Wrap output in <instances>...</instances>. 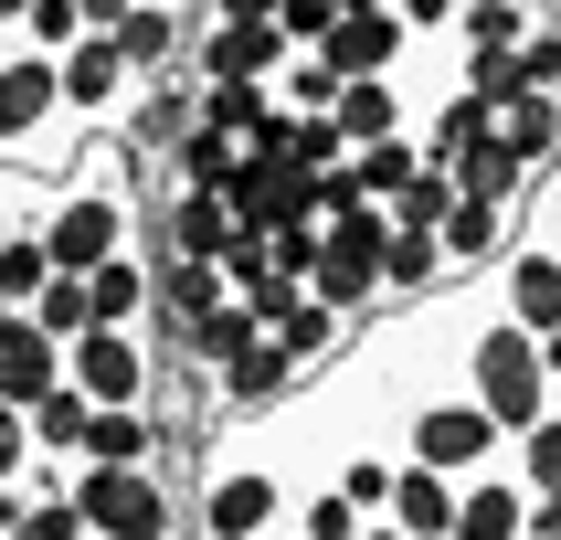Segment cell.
Returning a JSON list of instances; mask_svg holds the SVG:
<instances>
[{"label":"cell","mask_w":561,"mask_h":540,"mask_svg":"<svg viewBox=\"0 0 561 540\" xmlns=\"http://www.w3.org/2000/svg\"><path fill=\"white\" fill-rule=\"evenodd\" d=\"M75 467H159L149 403H95V413H85V445H75Z\"/></svg>","instance_id":"obj_18"},{"label":"cell","mask_w":561,"mask_h":540,"mask_svg":"<svg viewBox=\"0 0 561 540\" xmlns=\"http://www.w3.org/2000/svg\"><path fill=\"white\" fill-rule=\"evenodd\" d=\"M381 519L403 540H445L456 530V476H435V467H392V498H381Z\"/></svg>","instance_id":"obj_21"},{"label":"cell","mask_w":561,"mask_h":540,"mask_svg":"<svg viewBox=\"0 0 561 540\" xmlns=\"http://www.w3.org/2000/svg\"><path fill=\"white\" fill-rule=\"evenodd\" d=\"M22 11H32V0H0V43H11V22H22Z\"/></svg>","instance_id":"obj_39"},{"label":"cell","mask_w":561,"mask_h":540,"mask_svg":"<svg viewBox=\"0 0 561 540\" xmlns=\"http://www.w3.org/2000/svg\"><path fill=\"white\" fill-rule=\"evenodd\" d=\"M456 371H467V403L488 413L499 435H519V424H540V413L561 403L551 381H540V349H530V329H508L499 308H488V318L467 329V360H456Z\"/></svg>","instance_id":"obj_3"},{"label":"cell","mask_w":561,"mask_h":540,"mask_svg":"<svg viewBox=\"0 0 561 540\" xmlns=\"http://www.w3.org/2000/svg\"><path fill=\"white\" fill-rule=\"evenodd\" d=\"M127 11H138V0H75V22H85V32H117Z\"/></svg>","instance_id":"obj_35"},{"label":"cell","mask_w":561,"mask_h":540,"mask_svg":"<svg viewBox=\"0 0 561 540\" xmlns=\"http://www.w3.org/2000/svg\"><path fill=\"white\" fill-rule=\"evenodd\" d=\"M329 127H340L350 149H371V138H403V127H413L403 74H350V85H340V106H329Z\"/></svg>","instance_id":"obj_14"},{"label":"cell","mask_w":561,"mask_h":540,"mask_svg":"<svg viewBox=\"0 0 561 540\" xmlns=\"http://www.w3.org/2000/svg\"><path fill=\"white\" fill-rule=\"evenodd\" d=\"M392 456H403V467H435V476H477V467L508 456V435L467 403V392H435V403H413L403 424H392Z\"/></svg>","instance_id":"obj_6"},{"label":"cell","mask_w":561,"mask_h":540,"mask_svg":"<svg viewBox=\"0 0 561 540\" xmlns=\"http://www.w3.org/2000/svg\"><path fill=\"white\" fill-rule=\"evenodd\" d=\"M456 11H477V0H456Z\"/></svg>","instance_id":"obj_40"},{"label":"cell","mask_w":561,"mask_h":540,"mask_svg":"<svg viewBox=\"0 0 561 540\" xmlns=\"http://www.w3.org/2000/svg\"><path fill=\"white\" fill-rule=\"evenodd\" d=\"M138 222H149V170H138L117 138H85V149L43 181L32 233H43V265H54V276H85V265H106L117 244H138Z\"/></svg>","instance_id":"obj_1"},{"label":"cell","mask_w":561,"mask_h":540,"mask_svg":"<svg viewBox=\"0 0 561 540\" xmlns=\"http://www.w3.org/2000/svg\"><path fill=\"white\" fill-rule=\"evenodd\" d=\"M445 202H456V181H445L435 159H424V170H413V181L381 202V222H392V233H435V222H445Z\"/></svg>","instance_id":"obj_27"},{"label":"cell","mask_w":561,"mask_h":540,"mask_svg":"<svg viewBox=\"0 0 561 540\" xmlns=\"http://www.w3.org/2000/svg\"><path fill=\"white\" fill-rule=\"evenodd\" d=\"M64 498H75L85 540H191L181 530V487L159 467H75Z\"/></svg>","instance_id":"obj_4"},{"label":"cell","mask_w":561,"mask_h":540,"mask_svg":"<svg viewBox=\"0 0 561 540\" xmlns=\"http://www.w3.org/2000/svg\"><path fill=\"white\" fill-rule=\"evenodd\" d=\"M149 371H159L149 329H75L64 340V381L85 403H149Z\"/></svg>","instance_id":"obj_7"},{"label":"cell","mask_w":561,"mask_h":540,"mask_svg":"<svg viewBox=\"0 0 561 540\" xmlns=\"http://www.w3.org/2000/svg\"><path fill=\"white\" fill-rule=\"evenodd\" d=\"M488 297H499V318L508 329H561V254L540 244V233H508V254L488 265Z\"/></svg>","instance_id":"obj_9"},{"label":"cell","mask_w":561,"mask_h":540,"mask_svg":"<svg viewBox=\"0 0 561 540\" xmlns=\"http://www.w3.org/2000/svg\"><path fill=\"white\" fill-rule=\"evenodd\" d=\"M85 392H75V381H54V392H43V403H22V424H32V456H64V467H75V445H85Z\"/></svg>","instance_id":"obj_25"},{"label":"cell","mask_w":561,"mask_h":540,"mask_svg":"<svg viewBox=\"0 0 561 540\" xmlns=\"http://www.w3.org/2000/svg\"><path fill=\"white\" fill-rule=\"evenodd\" d=\"M508 476H519L530 498H561V403L540 413V424H519V435H508Z\"/></svg>","instance_id":"obj_26"},{"label":"cell","mask_w":561,"mask_h":540,"mask_svg":"<svg viewBox=\"0 0 561 540\" xmlns=\"http://www.w3.org/2000/svg\"><path fill=\"white\" fill-rule=\"evenodd\" d=\"M329 22H340V0H276V32L297 43V54H308V43H318Z\"/></svg>","instance_id":"obj_33"},{"label":"cell","mask_w":561,"mask_h":540,"mask_svg":"<svg viewBox=\"0 0 561 540\" xmlns=\"http://www.w3.org/2000/svg\"><path fill=\"white\" fill-rule=\"evenodd\" d=\"M106 43H117V64H127V74H138V85H149V74H181L191 11H181V0H138V11H127V22L106 32Z\"/></svg>","instance_id":"obj_13"},{"label":"cell","mask_w":561,"mask_h":540,"mask_svg":"<svg viewBox=\"0 0 561 540\" xmlns=\"http://www.w3.org/2000/svg\"><path fill=\"white\" fill-rule=\"evenodd\" d=\"M254 340H265V318H254L244 297H222V308H202V318H191V329H181L170 349H181L191 371H233V360H244Z\"/></svg>","instance_id":"obj_20"},{"label":"cell","mask_w":561,"mask_h":540,"mask_svg":"<svg viewBox=\"0 0 561 540\" xmlns=\"http://www.w3.org/2000/svg\"><path fill=\"white\" fill-rule=\"evenodd\" d=\"M85 149V127L64 117V85H54V54H0V159L32 170V181H54L64 159Z\"/></svg>","instance_id":"obj_2"},{"label":"cell","mask_w":561,"mask_h":540,"mask_svg":"<svg viewBox=\"0 0 561 540\" xmlns=\"http://www.w3.org/2000/svg\"><path fill=\"white\" fill-rule=\"evenodd\" d=\"M0 54H11V43H0Z\"/></svg>","instance_id":"obj_41"},{"label":"cell","mask_w":561,"mask_h":540,"mask_svg":"<svg viewBox=\"0 0 561 540\" xmlns=\"http://www.w3.org/2000/svg\"><path fill=\"white\" fill-rule=\"evenodd\" d=\"M265 340H276L286 360H297V371L318 381V371H329V360H340V340H350V318H340V308H318V297H297V308H286L276 329H265Z\"/></svg>","instance_id":"obj_23"},{"label":"cell","mask_w":561,"mask_h":540,"mask_svg":"<svg viewBox=\"0 0 561 540\" xmlns=\"http://www.w3.org/2000/svg\"><path fill=\"white\" fill-rule=\"evenodd\" d=\"M54 85H64V117L85 127V138H117L138 74L117 64V43H106V32H85V43H64V54H54Z\"/></svg>","instance_id":"obj_8"},{"label":"cell","mask_w":561,"mask_h":540,"mask_svg":"<svg viewBox=\"0 0 561 540\" xmlns=\"http://www.w3.org/2000/svg\"><path fill=\"white\" fill-rule=\"evenodd\" d=\"M445 286H456V265H445L435 233H392V244H381V318L424 308V297H445Z\"/></svg>","instance_id":"obj_16"},{"label":"cell","mask_w":561,"mask_h":540,"mask_svg":"<svg viewBox=\"0 0 561 540\" xmlns=\"http://www.w3.org/2000/svg\"><path fill=\"white\" fill-rule=\"evenodd\" d=\"M519 519H530V487H519L508 456H499V467L456 476V530H445V540H519Z\"/></svg>","instance_id":"obj_12"},{"label":"cell","mask_w":561,"mask_h":540,"mask_svg":"<svg viewBox=\"0 0 561 540\" xmlns=\"http://www.w3.org/2000/svg\"><path fill=\"white\" fill-rule=\"evenodd\" d=\"M435 244H445V265H456V276H488V265L508 254V212L456 191V202H445V222H435Z\"/></svg>","instance_id":"obj_19"},{"label":"cell","mask_w":561,"mask_h":540,"mask_svg":"<svg viewBox=\"0 0 561 540\" xmlns=\"http://www.w3.org/2000/svg\"><path fill=\"white\" fill-rule=\"evenodd\" d=\"M530 349H540V381H551V392H561V329H540Z\"/></svg>","instance_id":"obj_36"},{"label":"cell","mask_w":561,"mask_h":540,"mask_svg":"<svg viewBox=\"0 0 561 540\" xmlns=\"http://www.w3.org/2000/svg\"><path fill=\"white\" fill-rule=\"evenodd\" d=\"M11 43L22 54H64V43H85V22H75V0H32L22 22H11Z\"/></svg>","instance_id":"obj_30"},{"label":"cell","mask_w":561,"mask_h":540,"mask_svg":"<svg viewBox=\"0 0 561 540\" xmlns=\"http://www.w3.org/2000/svg\"><path fill=\"white\" fill-rule=\"evenodd\" d=\"M392 22H403L413 43H456V0H392Z\"/></svg>","instance_id":"obj_32"},{"label":"cell","mask_w":561,"mask_h":540,"mask_svg":"<svg viewBox=\"0 0 561 540\" xmlns=\"http://www.w3.org/2000/svg\"><path fill=\"white\" fill-rule=\"evenodd\" d=\"M308 54L329 64V74H340V85H350V74H403V54H413V32L392 22V0H360V11H340V22L318 32Z\"/></svg>","instance_id":"obj_10"},{"label":"cell","mask_w":561,"mask_h":540,"mask_svg":"<svg viewBox=\"0 0 561 540\" xmlns=\"http://www.w3.org/2000/svg\"><path fill=\"white\" fill-rule=\"evenodd\" d=\"M340 159H350V138L329 117H297V127H286V170H340Z\"/></svg>","instance_id":"obj_31"},{"label":"cell","mask_w":561,"mask_h":540,"mask_svg":"<svg viewBox=\"0 0 561 540\" xmlns=\"http://www.w3.org/2000/svg\"><path fill=\"white\" fill-rule=\"evenodd\" d=\"M22 467H32V424L22 403H0V487H22Z\"/></svg>","instance_id":"obj_34"},{"label":"cell","mask_w":561,"mask_h":540,"mask_svg":"<svg viewBox=\"0 0 561 540\" xmlns=\"http://www.w3.org/2000/svg\"><path fill=\"white\" fill-rule=\"evenodd\" d=\"M54 381H64V340H43V329L11 308L0 318V403H43Z\"/></svg>","instance_id":"obj_15"},{"label":"cell","mask_w":561,"mask_h":540,"mask_svg":"<svg viewBox=\"0 0 561 540\" xmlns=\"http://www.w3.org/2000/svg\"><path fill=\"white\" fill-rule=\"evenodd\" d=\"M340 170H350V191H360V202L381 212V202H392V191H403L413 170H424V149H413V127H403V138H371V149H350Z\"/></svg>","instance_id":"obj_24"},{"label":"cell","mask_w":561,"mask_h":540,"mask_svg":"<svg viewBox=\"0 0 561 540\" xmlns=\"http://www.w3.org/2000/svg\"><path fill=\"white\" fill-rule=\"evenodd\" d=\"M381 244H392L381 212H329V222H318V254H308V297L340 308L350 329L381 318Z\"/></svg>","instance_id":"obj_5"},{"label":"cell","mask_w":561,"mask_h":540,"mask_svg":"<svg viewBox=\"0 0 561 540\" xmlns=\"http://www.w3.org/2000/svg\"><path fill=\"white\" fill-rule=\"evenodd\" d=\"M181 138H191V74H149V85L127 95V117H117V149L138 170H159Z\"/></svg>","instance_id":"obj_11"},{"label":"cell","mask_w":561,"mask_h":540,"mask_svg":"<svg viewBox=\"0 0 561 540\" xmlns=\"http://www.w3.org/2000/svg\"><path fill=\"white\" fill-rule=\"evenodd\" d=\"M350 540H403V530H392V519H360V530H350Z\"/></svg>","instance_id":"obj_38"},{"label":"cell","mask_w":561,"mask_h":540,"mask_svg":"<svg viewBox=\"0 0 561 540\" xmlns=\"http://www.w3.org/2000/svg\"><path fill=\"white\" fill-rule=\"evenodd\" d=\"M0 318H11V308H0Z\"/></svg>","instance_id":"obj_42"},{"label":"cell","mask_w":561,"mask_h":540,"mask_svg":"<svg viewBox=\"0 0 561 540\" xmlns=\"http://www.w3.org/2000/svg\"><path fill=\"white\" fill-rule=\"evenodd\" d=\"M540 244H551V254H561V191H551V212H540Z\"/></svg>","instance_id":"obj_37"},{"label":"cell","mask_w":561,"mask_h":540,"mask_svg":"<svg viewBox=\"0 0 561 540\" xmlns=\"http://www.w3.org/2000/svg\"><path fill=\"white\" fill-rule=\"evenodd\" d=\"M95 329H149V244H117L106 265H85Z\"/></svg>","instance_id":"obj_17"},{"label":"cell","mask_w":561,"mask_h":540,"mask_svg":"<svg viewBox=\"0 0 561 540\" xmlns=\"http://www.w3.org/2000/svg\"><path fill=\"white\" fill-rule=\"evenodd\" d=\"M508 64H519V85H530V95H561V11H551V0L530 11V32H519V54H508Z\"/></svg>","instance_id":"obj_28"},{"label":"cell","mask_w":561,"mask_h":540,"mask_svg":"<svg viewBox=\"0 0 561 540\" xmlns=\"http://www.w3.org/2000/svg\"><path fill=\"white\" fill-rule=\"evenodd\" d=\"M22 318L43 329V340H75V329H95V308H85V276H43Z\"/></svg>","instance_id":"obj_29"},{"label":"cell","mask_w":561,"mask_h":540,"mask_svg":"<svg viewBox=\"0 0 561 540\" xmlns=\"http://www.w3.org/2000/svg\"><path fill=\"white\" fill-rule=\"evenodd\" d=\"M499 149L530 170V181H551L561 170V95H508L499 106Z\"/></svg>","instance_id":"obj_22"}]
</instances>
